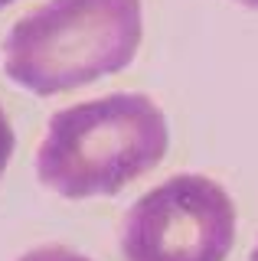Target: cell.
Wrapping results in <instances>:
<instances>
[{"label":"cell","mask_w":258,"mask_h":261,"mask_svg":"<svg viewBox=\"0 0 258 261\" xmlns=\"http://www.w3.org/2000/svg\"><path fill=\"white\" fill-rule=\"evenodd\" d=\"M141 33V0H46L4 36V72L43 98L72 92L127 69Z\"/></svg>","instance_id":"7a4b0ae2"},{"label":"cell","mask_w":258,"mask_h":261,"mask_svg":"<svg viewBox=\"0 0 258 261\" xmlns=\"http://www.w3.org/2000/svg\"><path fill=\"white\" fill-rule=\"evenodd\" d=\"M236 4H242V7H248V10H258V0H236Z\"/></svg>","instance_id":"8992f818"},{"label":"cell","mask_w":258,"mask_h":261,"mask_svg":"<svg viewBox=\"0 0 258 261\" xmlns=\"http://www.w3.org/2000/svg\"><path fill=\"white\" fill-rule=\"evenodd\" d=\"M248 261H258V242H255V248H252V255H248Z\"/></svg>","instance_id":"52a82bcc"},{"label":"cell","mask_w":258,"mask_h":261,"mask_svg":"<svg viewBox=\"0 0 258 261\" xmlns=\"http://www.w3.org/2000/svg\"><path fill=\"white\" fill-rule=\"evenodd\" d=\"M13 127H10V121H7V114L0 111V176H4V170H7V163H10L13 157Z\"/></svg>","instance_id":"5b68a950"},{"label":"cell","mask_w":258,"mask_h":261,"mask_svg":"<svg viewBox=\"0 0 258 261\" xmlns=\"http://www.w3.org/2000/svg\"><path fill=\"white\" fill-rule=\"evenodd\" d=\"M10 4H17V0H0V10H4V7H10Z\"/></svg>","instance_id":"ba28073f"},{"label":"cell","mask_w":258,"mask_h":261,"mask_svg":"<svg viewBox=\"0 0 258 261\" xmlns=\"http://www.w3.org/2000/svg\"><path fill=\"white\" fill-rule=\"evenodd\" d=\"M17 261H92V258L79 255V251L66 248V245H39V248L27 251V255L17 258Z\"/></svg>","instance_id":"277c9868"},{"label":"cell","mask_w":258,"mask_h":261,"mask_svg":"<svg viewBox=\"0 0 258 261\" xmlns=\"http://www.w3.org/2000/svg\"><path fill=\"white\" fill-rule=\"evenodd\" d=\"M170 144L154 98L115 92L56 111L36 150V176L66 199L118 196L157 167Z\"/></svg>","instance_id":"6da1fadb"},{"label":"cell","mask_w":258,"mask_h":261,"mask_svg":"<svg viewBox=\"0 0 258 261\" xmlns=\"http://www.w3.org/2000/svg\"><path fill=\"white\" fill-rule=\"evenodd\" d=\"M236 202L216 179L180 173L147 190L121 222L124 261H225Z\"/></svg>","instance_id":"3957f363"}]
</instances>
